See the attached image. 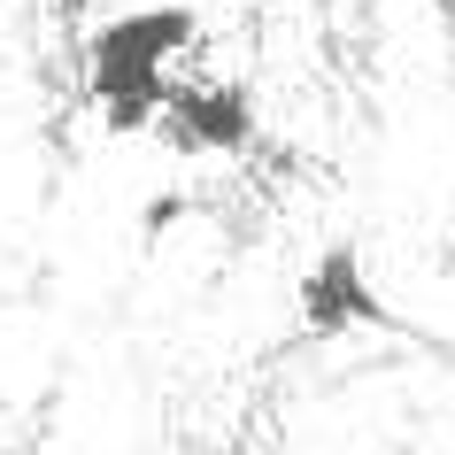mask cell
Listing matches in <instances>:
<instances>
[{
	"label": "cell",
	"instance_id": "cell-1",
	"mask_svg": "<svg viewBox=\"0 0 455 455\" xmlns=\"http://www.w3.org/2000/svg\"><path fill=\"white\" fill-rule=\"evenodd\" d=\"M201 39V16L186 0H147L124 8L85 39V93H93L108 132H155L170 93V54H186Z\"/></svg>",
	"mask_w": 455,
	"mask_h": 455
},
{
	"label": "cell",
	"instance_id": "cell-2",
	"mask_svg": "<svg viewBox=\"0 0 455 455\" xmlns=\"http://www.w3.org/2000/svg\"><path fill=\"white\" fill-rule=\"evenodd\" d=\"M155 132L178 155H247L255 147V93L247 85H216V77H170Z\"/></svg>",
	"mask_w": 455,
	"mask_h": 455
},
{
	"label": "cell",
	"instance_id": "cell-3",
	"mask_svg": "<svg viewBox=\"0 0 455 455\" xmlns=\"http://www.w3.org/2000/svg\"><path fill=\"white\" fill-rule=\"evenodd\" d=\"M301 332L309 339H347V332H394V309L379 301L371 270L355 247H324L301 278Z\"/></svg>",
	"mask_w": 455,
	"mask_h": 455
},
{
	"label": "cell",
	"instance_id": "cell-4",
	"mask_svg": "<svg viewBox=\"0 0 455 455\" xmlns=\"http://www.w3.org/2000/svg\"><path fill=\"white\" fill-rule=\"evenodd\" d=\"M186 216H193V193H178V186L147 193V201H140V232H147V240H163L170 224H186Z\"/></svg>",
	"mask_w": 455,
	"mask_h": 455
}]
</instances>
